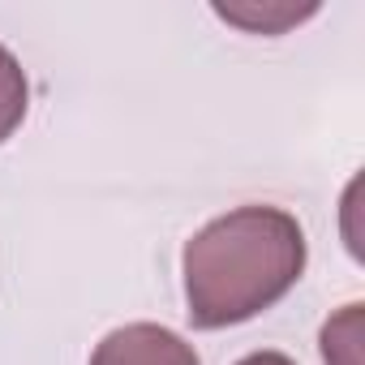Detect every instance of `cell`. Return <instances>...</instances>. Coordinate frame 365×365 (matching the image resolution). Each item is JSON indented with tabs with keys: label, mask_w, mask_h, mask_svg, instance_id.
I'll list each match as a JSON object with an SVG mask.
<instances>
[{
	"label": "cell",
	"mask_w": 365,
	"mask_h": 365,
	"mask_svg": "<svg viewBox=\"0 0 365 365\" xmlns=\"http://www.w3.org/2000/svg\"><path fill=\"white\" fill-rule=\"evenodd\" d=\"M26 108H31L26 73L18 65V56L0 43V142H9L18 133V125L26 120Z\"/></svg>",
	"instance_id": "obj_4"
},
{
	"label": "cell",
	"mask_w": 365,
	"mask_h": 365,
	"mask_svg": "<svg viewBox=\"0 0 365 365\" xmlns=\"http://www.w3.org/2000/svg\"><path fill=\"white\" fill-rule=\"evenodd\" d=\"M91 365H202L194 344L159 322H129L99 339Z\"/></svg>",
	"instance_id": "obj_2"
},
{
	"label": "cell",
	"mask_w": 365,
	"mask_h": 365,
	"mask_svg": "<svg viewBox=\"0 0 365 365\" xmlns=\"http://www.w3.org/2000/svg\"><path fill=\"white\" fill-rule=\"evenodd\" d=\"M322 361L327 365H361V305H344L322 327Z\"/></svg>",
	"instance_id": "obj_5"
},
{
	"label": "cell",
	"mask_w": 365,
	"mask_h": 365,
	"mask_svg": "<svg viewBox=\"0 0 365 365\" xmlns=\"http://www.w3.org/2000/svg\"><path fill=\"white\" fill-rule=\"evenodd\" d=\"M237 365H297L288 352H275V348H262V352H250V356H241Z\"/></svg>",
	"instance_id": "obj_6"
},
{
	"label": "cell",
	"mask_w": 365,
	"mask_h": 365,
	"mask_svg": "<svg viewBox=\"0 0 365 365\" xmlns=\"http://www.w3.org/2000/svg\"><path fill=\"white\" fill-rule=\"evenodd\" d=\"M215 14L250 35H284L288 26L305 22L318 14V5H258V0H245V5H215Z\"/></svg>",
	"instance_id": "obj_3"
},
{
	"label": "cell",
	"mask_w": 365,
	"mask_h": 365,
	"mask_svg": "<svg viewBox=\"0 0 365 365\" xmlns=\"http://www.w3.org/2000/svg\"><path fill=\"white\" fill-rule=\"evenodd\" d=\"M305 258V228L279 207H237L211 220L180 254L190 322L224 331L258 318L297 288Z\"/></svg>",
	"instance_id": "obj_1"
}]
</instances>
